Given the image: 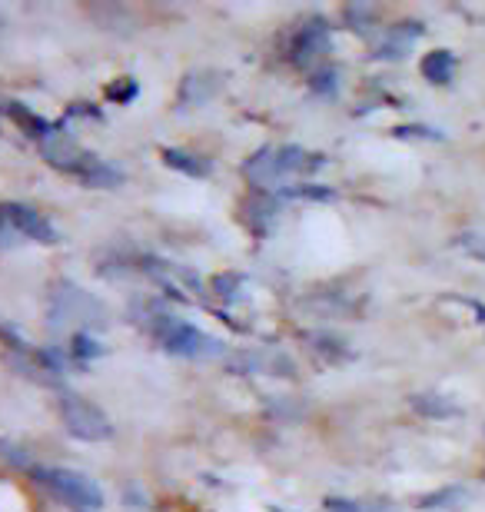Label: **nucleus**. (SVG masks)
Returning <instances> with one entry per match:
<instances>
[{
    "label": "nucleus",
    "mask_w": 485,
    "mask_h": 512,
    "mask_svg": "<svg viewBox=\"0 0 485 512\" xmlns=\"http://www.w3.org/2000/svg\"><path fill=\"white\" fill-rule=\"evenodd\" d=\"M283 197H293V200H333V190L313 187V183H303V187H286Z\"/></svg>",
    "instance_id": "16"
},
{
    "label": "nucleus",
    "mask_w": 485,
    "mask_h": 512,
    "mask_svg": "<svg viewBox=\"0 0 485 512\" xmlns=\"http://www.w3.org/2000/svg\"><path fill=\"white\" fill-rule=\"evenodd\" d=\"M163 163H167L170 170L187 173V177H206V173H210V163L193 157V153L180 150V147H163Z\"/></svg>",
    "instance_id": "14"
},
{
    "label": "nucleus",
    "mask_w": 485,
    "mask_h": 512,
    "mask_svg": "<svg viewBox=\"0 0 485 512\" xmlns=\"http://www.w3.org/2000/svg\"><path fill=\"white\" fill-rule=\"evenodd\" d=\"M466 503H469V489L446 486V489H436V493L422 496L419 509H426V512H459V509H466Z\"/></svg>",
    "instance_id": "10"
},
{
    "label": "nucleus",
    "mask_w": 485,
    "mask_h": 512,
    "mask_svg": "<svg viewBox=\"0 0 485 512\" xmlns=\"http://www.w3.org/2000/svg\"><path fill=\"white\" fill-rule=\"evenodd\" d=\"M412 409L422 416H429V419H449V416H459L462 413V406L459 403H452L449 396H439V393H419V396H412Z\"/></svg>",
    "instance_id": "12"
},
{
    "label": "nucleus",
    "mask_w": 485,
    "mask_h": 512,
    "mask_svg": "<svg viewBox=\"0 0 485 512\" xmlns=\"http://www.w3.org/2000/svg\"><path fill=\"white\" fill-rule=\"evenodd\" d=\"M216 90H220V74L216 70H193L180 84V107H203L206 100L216 97Z\"/></svg>",
    "instance_id": "7"
},
{
    "label": "nucleus",
    "mask_w": 485,
    "mask_h": 512,
    "mask_svg": "<svg viewBox=\"0 0 485 512\" xmlns=\"http://www.w3.org/2000/svg\"><path fill=\"white\" fill-rule=\"evenodd\" d=\"M329 54V27L323 20H313V24L299 27L293 34V44H290V64L299 67V70H309L326 60Z\"/></svg>",
    "instance_id": "5"
},
{
    "label": "nucleus",
    "mask_w": 485,
    "mask_h": 512,
    "mask_svg": "<svg viewBox=\"0 0 485 512\" xmlns=\"http://www.w3.org/2000/svg\"><path fill=\"white\" fill-rule=\"evenodd\" d=\"M137 94H140V87L133 77H117V84H110V90H107V97L113 100V104H130Z\"/></svg>",
    "instance_id": "15"
},
{
    "label": "nucleus",
    "mask_w": 485,
    "mask_h": 512,
    "mask_svg": "<svg viewBox=\"0 0 485 512\" xmlns=\"http://www.w3.org/2000/svg\"><path fill=\"white\" fill-rule=\"evenodd\" d=\"M153 340L170 356H183V360H216V356H223V343L216 336L196 330L193 323L173 320V316H157Z\"/></svg>",
    "instance_id": "3"
},
{
    "label": "nucleus",
    "mask_w": 485,
    "mask_h": 512,
    "mask_svg": "<svg viewBox=\"0 0 485 512\" xmlns=\"http://www.w3.org/2000/svg\"><path fill=\"white\" fill-rule=\"evenodd\" d=\"M313 87L326 90V94H329V90L336 87V70H316V74H313Z\"/></svg>",
    "instance_id": "18"
},
{
    "label": "nucleus",
    "mask_w": 485,
    "mask_h": 512,
    "mask_svg": "<svg viewBox=\"0 0 485 512\" xmlns=\"http://www.w3.org/2000/svg\"><path fill=\"white\" fill-rule=\"evenodd\" d=\"M14 240H20L14 230H10V223H7V217H4V210H0V250L4 247H10Z\"/></svg>",
    "instance_id": "19"
},
{
    "label": "nucleus",
    "mask_w": 485,
    "mask_h": 512,
    "mask_svg": "<svg viewBox=\"0 0 485 512\" xmlns=\"http://www.w3.org/2000/svg\"><path fill=\"white\" fill-rule=\"evenodd\" d=\"M419 34H422L419 24H399V27H392L383 44H379V57H386V60L402 57L419 40Z\"/></svg>",
    "instance_id": "11"
},
{
    "label": "nucleus",
    "mask_w": 485,
    "mask_h": 512,
    "mask_svg": "<svg viewBox=\"0 0 485 512\" xmlns=\"http://www.w3.org/2000/svg\"><path fill=\"white\" fill-rule=\"evenodd\" d=\"M323 167V157L309 153L303 147H276V170H280V180L290 177V173H313Z\"/></svg>",
    "instance_id": "8"
},
{
    "label": "nucleus",
    "mask_w": 485,
    "mask_h": 512,
    "mask_svg": "<svg viewBox=\"0 0 485 512\" xmlns=\"http://www.w3.org/2000/svg\"><path fill=\"white\" fill-rule=\"evenodd\" d=\"M57 413H60V423L67 426V433L74 439H84V443H103V439L113 436L110 416L84 396H74V393L60 396Z\"/></svg>",
    "instance_id": "4"
},
{
    "label": "nucleus",
    "mask_w": 485,
    "mask_h": 512,
    "mask_svg": "<svg viewBox=\"0 0 485 512\" xmlns=\"http://www.w3.org/2000/svg\"><path fill=\"white\" fill-rule=\"evenodd\" d=\"M452 74H456V57L449 50H432V54L422 57V77L429 84H449Z\"/></svg>",
    "instance_id": "13"
},
{
    "label": "nucleus",
    "mask_w": 485,
    "mask_h": 512,
    "mask_svg": "<svg viewBox=\"0 0 485 512\" xmlns=\"http://www.w3.org/2000/svg\"><path fill=\"white\" fill-rule=\"evenodd\" d=\"M40 153H44V160L54 170L80 180L90 190H110V187H120L123 183V173L113 167V163L100 160L94 150L80 147L77 140L64 137V133H54L50 140L40 143Z\"/></svg>",
    "instance_id": "1"
},
{
    "label": "nucleus",
    "mask_w": 485,
    "mask_h": 512,
    "mask_svg": "<svg viewBox=\"0 0 485 512\" xmlns=\"http://www.w3.org/2000/svg\"><path fill=\"white\" fill-rule=\"evenodd\" d=\"M37 486H44L57 503H64L74 512H100L103 509V493L94 479H87L77 469H64V466H40L34 469Z\"/></svg>",
    "instance_id": "2"
},
{
    "label": "nucleus",
    "mask_w": 485,
    "mask_h": 512,
    "mask_svg": "<svg viewBox=\"0 0 485 512\" xmlns=\"http://www.w3.org/2000/svg\"><path fill=\"white\" fill-rule=\"evenodd\" d=\"M7 114H10V120L27 133V137H34L37 143H44V140H50L54 137V127H50V120H44L40 114H34V110H27L24 104H7Z\"/></svg>",
    "instance_id": "9"
},
{
    "label": "nucleus",
    "mask_w": 485,
    "mask_h": 512,
    "mask_svg": "<svg viewBox=\"0 0 485 512\" xmlns=\"http://www.w3.org/2000/svg\"><path fill=\"white\" fill-rule=\"evenodd\" d=\"M0 210H4L10 230H14L17 237L44 243V247L47 243H57V230L50 227V220L44 213H37L34 207H27V203H0Z\"/></svg>",
    "instance_id": "6"
},
{
    "label": "nucleus",
    "mask_w": 485,
    "mask_h": 512,
    "mask_svg": "<svg viewBox=\"0 0 485 512\" xmlns=\"http://www.w3.org/2000/svg\"><path fill=\"white\" fill-rule=\"evenodd\" d=\"M462 250H466L469 256H476V260L485 263V233H476V230H469V233H462V237L456 240Z\"/></svg>",
    "instance_id": "17"
}]
</instances>
